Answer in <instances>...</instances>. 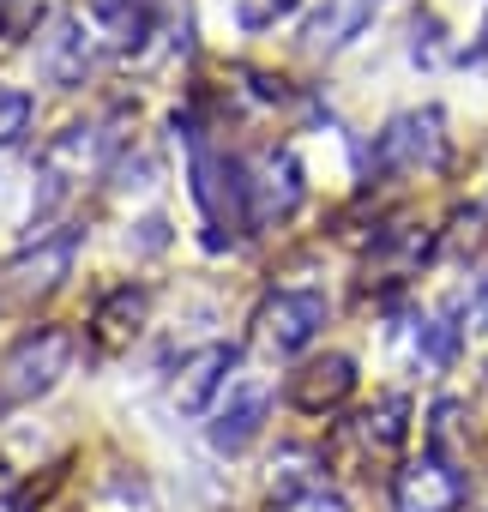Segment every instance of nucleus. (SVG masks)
Segmentation results:
<instances>
[{
	"label": "nucleus",
	"instance_id": "1",
	"mask_svg": "<svg viewBox=\"0 0 488 512\" xmlns=\"http://www.w3.org/2000/svg\"><path fill=\"white\" fill-rule=\"evenodd\" d=\"M181 139H187V187H193V205L205 217V241L211 247H229L235 229H248V181H241V163L205 139L199 121H175Z\"/></svg>",
	"mask_w": 488,
	"mask_h": 512
},
{
	"label": "nucleus",
	"instance_id": "2",
	"mask_svg": "<svg viewBox=\"0 0 488 512\" xmlns=\"http://www.w3.org/2000/svg\"><path fill=\"white\" fill-rule=\"evenodd\" d=\"M446 163H452V133L440 109H404L368 145L374 175H440Z\"/></svg>",
	"mask_w": 488,
	"mask_h": 512
},
{
	"label": "nucleus",
	"instance_id": "3",
	"mask_svg": "<svg viewBox=\"0 0 488 512\" xmlns=\"http://www.w3.org/2000/svg\"><path fill=\"white\" fill-rule=\"evenodd\" d=\"M109 151H115L109 121H79V127H67L61 139H49V151L37 157V181H43V187H37V211H55L79 181L103 175Z\"/></svg>",
	"mask_w": 488,
	"mask_h": 512
},
{
	"label": "nucleus",
	"instance_id": "4",
	"mask_svg": "<svg viewBox=\"0 0 488 512\" xmlns=\"http://www.w3.org/2000/svg\"><path fill=\"white\" fill-rule=\"evenodd\" d=\"M241 181H248V229H278L284 217H296V205L308 193V175H302L290 145L254 151L241 163Z\"/></svg>",
	"mask_w": 488,
	"mask_h": 512
},
{
	"label": "nucleus",
	"instance_id": "5",
	"mask_svg": "<svg viewBox=\"0 0 488 512\" xmlns=\"http://www.w3.org/2000/svg\"><path fill=\"white\" fill-rule=\"evenodd\" d=\"M73 362V332L67 326H43V332H25L7 362H0V404H31L43 398Z\"/></svg>",
	"mask_w": 488,
	"mask_h": 512
},
{
	"label": "nucleus",
	"instance_id": "6",
	"mask_svg": "<svg viewBox=\"0 0 488 512\" xmlns=\"http://www.w3.org/2000/svg\"><path fill=\"white\" fill-rule=\"evenodd\" d=\"M332 320V302L320 290H278L266 308H260V344L272 356H302Z\"/></svg>",
	"mask_w": 488,
	"mask_h": 512
},
{
	"label": "nucleus",
	"instance_id": "7",
	"mask_svg": "<svg viewBox=\"0 0 488 512\" xmlns=\"http://www.w3.org/2000/svg\"><path fill=\"white\" fill-rule=\"evenodd\" d=\"M464 476L446 464V452H422L392 476V512H458L464 506Z\"/></svg>",
	"mask_w": 488,
	"mask_h": 512
},
{
	"label": "nucleus",
	"instance_id": "8",
	"mask_svg": "<svg viewBox=\"0 0 488 512\" xmlns=\"http://www.w3.org/2000/svg\"><path fill=\"white\" fill-rule=\"evenodd\" d=\"M97 25H79V19H55L43 37H37V73L49 79V85H61V91H73V85H85L91 79V67H97Z\"/></svg>",
	"mask_w": 488,
	"mask_h": 512
},
{
	"label": "nucleus",
	"instance_id": "9",
	"mask_svg": "<svg viewBox=\"0 0 488 512\" xmlns=\"http://www.w3.org/2000/svg\"><path fill=\"white\" fill-rule=\"evenodd\" d=\"M380 7H386V0H320V7L308 13V25H302V49H308V55H338V49H350V43L380 19Z\"/></svg>",
	"mask_w": 488,
	"mask_h": 512
},
{
	"label": "nucleus",
	"instance_id": "10",
	"mask_svg": "<svg viewBox=\"0 0 488 512\" xmlns=\"http://www.w3.org/2000/svg\"><path fill=\"white\" fill-rule=\"evenodd\" d=\"M350 392H356V362L350 356H320V362H308V368L290 374V404L308 410V416L338 410Z\"/></svg>",
	"mask_w": 488,
	"mask_h": 512
},
{
	"label": "nucleus",
	"instance_id": "11",
	"mask_svg": "<svg viewBox=\"0 0 488 512\" xmlns=\"http://www.w3.org/2000/svg\"><path fill=\"white\" fill-rule=\"evenodd\" d=\"M266 410H272V392L266 386H241L223 410H217V422H211V446L217 452H248L254 440H260V428H266Z\"/></svg>",
	"mask_w": 488,
	"mask_h": 512
},
{
	"label": "nucleus",
	"instance_id": "12",
	"mask_svg": "<svg viewBox=\"0 0 488 512\" xmlns=\"http://www.w3.org/2000/svg\"><path fill=\"white\" fill-rule=\"evenodd\" d=\"M229 368H235V350H229V344H205V350H193V356L181 362V380H175V404H181L187 416L211 410V398L223 392Z\"/></svg>",
	"mask_w": 488,
	"mask_h": 512
},
{
	"label": "nucleus",
	"instance_id": "13",
	"mask_svg": "<svg viewBox=\"0 0 488 512\" xmlns=\"http://www.w3.org/2000/svg\"><path fill=\"white\" fill-rule=\"evenodd\" d=\"M67 260H73V235H49L43 247L19 253V260L7 266L13 296H43V290H55V284H61V272H67Z\"/></svg>",
	"mask_w": 488,
	"mask_h": 512
},
{
	"label": "nucleus",
	"instance_id": "14",
	"mask_svg": "<svg viewBox=\"0 0 488 512\" xmlns=\"http://www.w3.org/2000/svg\"><path fill=\"white\" fill-rule=\"evenodd\" d=\"M139 320H145V290L121 284V290L97 308V320H91V326H97V338H103V344H121V338H133V332H139Z\"/></svg>",
	"mask_w": 488,
	"mask_h": 512
},
{
	"label": "nucleus",
	"instance_id": "15",
	"mask_svg": "<svg viewBox=\"0 0 488 512\" xmlns=\"http://www.w3.org/2000/svg\"><path fill=\"white\" fill-rule=\"evenodd\" d=\"M217 7L229 13L235 31L260 37V31H272V25H284L290 13H302V0H217Z\"/></svg>",
	"mask_w": 488,
	"mask_h": 512
},
{
	"label": "nucleus",
	"instance_id": "16",
	"mask_svg": "<svg viewBox=\"0 0 488 512\" xmlns=\"http://www.w3.org/2000/svg\"><path fill=\"white\" fill-rule=\"evenodd\" d=\"M458 338H464V326H458L452 314L422 320V332H416V356H422V368H446V362L458 356Z\"/></svg>",
	"mask_w": 488,
	"mask_h": 512
},
{
	"label": "nucleus",
	"instance_id": "17",
	"mask_svg": "<svg viewBox=\"0 0 488 512\" xmlns=\"http://www.w3.org/2000/svg\"><path fill=\"white\" fill-rule=\"evenodd\" d=\"M404 416H410V404H404V398H386L380 410H368V416L356 422V434H362L374 452H398V440H404Z\"/></svg>",
	"mask_w": 488,
	"mask_h": 512
},
{
	"label": "nucleus",
	"instance_id": "18",
	"mask_svg": "<svg viewBox=\"0 0 488 512\" xmlns=\"http://www.w3.org/2000/svg\"><path fill=\"white\" fill-rule=\"evenodd\" d=\"M31 121H37V103H31L19 85L0 79V151H19L25 133H31Z\"/></svg>",
	"mask_w": 488,
	"mask_h": 512
},
{
	"label": "nucleus",
	"instance_id": "19",
	"mask_svg": "<svg viewBox=\"0 0 488 512\" xmlns=\"http://www.w3.org/2000/svg\"><path fill=\"white\" fill-rule=\"evenodd\" d=\"M49 31V0H0V37L19 43V37H37Z\"/></svg>",
	"mask_w": 488,
	"mask_h": 512
},
{
	"label": "nucleus",
	"instance_id": "20",
	"mask_svg": "<svg viewBox=\"0 0 488 512\" xmlns=\"http://www.w3.org/2000/svg\"><path fill=\"white\" fill-rule=\"evenodd\" d=\"M278 512H350V506H344V494H332L326 482H302V488H290V494L278 500Z\"/></svg>",
	"mask_w": 488,
	"mask_h": 512
},
{
	"label": "nucleus",
	"instance_id": "21",
	"mask_svg": "<svg viewBox=\"0 0 488 512\" xmlns=\"http://www.w3.org/2000/svg\"><path fill=\"white\" fill-rule=\"evenodd\" d=\"M410 55H416L422 67H440L446 37H440V19H434V13H416V19H410Z\"/></svg>",
	"mask_w": 488,
	"mask_h": 512
},
{
	"label": "nucleus",
	"instance_id": "22",
	"mask_svg": "<svg viewBox=\"0 0 488 512\" xmlns=\"http://www.w3.org/2000/svg\"><path fill=\"white\" fill-rule=\"evenodd\" d=\"M470 326H476V332H488V278L470 290Z\"/></svg>",
	"mask_w": 488,
	"mask_h": 512
},
{
	"label": "nucleus",
	"instance_id": "23",
	"mask_svg": "<svg viewBox=\"0 0 488 512\" xmlns=\"http://www.w3.org/2000/svg\"><path fill=\"white\" fill-rule=\"evenodd\" d=\"M470 61H476V67H488V25H482V37L470 43Z\"/></svg>",
	"mask_w": 488,
	"mask_h": 512
}]
</instances>
